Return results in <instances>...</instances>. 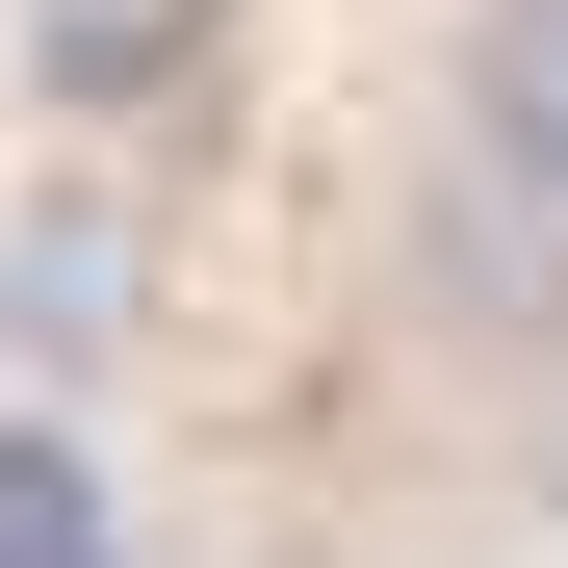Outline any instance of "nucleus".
I'll return each instance as SVG.
<instances>
[{"instance_id":"f257e3e1","label":"nucleus","mask_w":568,"mask_h":568,"mask_svg":"<svg viewBox=\"0 0 568 568\" xmlns=\"http://www.w3.org/2000/svg\"><path fill=\"white\" fill-rule=\"evenodd\" d=\"M439 181L568 258V0H439Z\"/></svg>"},{"instance_id":"f03ea898","label":"nucleus","mask_w":568,"mask_h":568,"mask_svg":"<svg viewBox=\"0 0 568 568\" xmlns=\"http://www.w3.org/2000/svg\"><path fill=\"white\" fill-rule=\"evenodd\" d=\"M0 568H155V517H130V439L78 414V388H0Z\"/></svg>"}]
</instances>
